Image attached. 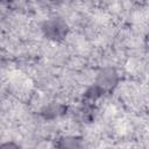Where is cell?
Here are the masks:
<instances>
[{"instance_id": "cell-1", "label": "cell", "mask_w": 149, "mask_h": 149, "mask_svg": "<svg viewBox=\"0 0 149 149\" xmlns=\"http://www.w3.org/2000/svg\"><path fill=\"white\" fill-rule=\"evenodd\" d=\"M44 34L51 40H59L63 38L66 34V26L61 20H49L43 26Z\"/></svg>"}, {"instance_id": "cell-2", "label": "cell", "mask_w": 149, "mask_h": 149, "mask_svg": "<svg viewBox=\"0 0 149 149\" xmlns=\"http://www.w3.org/2000/svg\"><path fill=\"white\" fill-rule=\"evenodd\" d=\"M98 87L108 90L116 83V73L113 69H105L98 74Z\"/></svg>"}]
</instances>
